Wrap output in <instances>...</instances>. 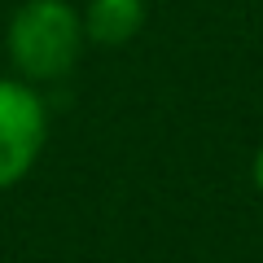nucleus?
<instances>
[{
    "label": "nucleus",
    "mask_w": 263,
    "mask_h": 263,
    "mask_svg": "<svg viewBox=\"0 0 263 263\" xmlns=\"http://www.w3.org/2000/svg\"><path fill=\"white\" fill-rule=\"evenodd\" d=\"M250 176H254V189L263 193V145H259V154H254V162H250Z\"/></svg>",
    "instance_id": "nucleus-4"
},
{
    "label": "nucleus",
    "mask_w": 263,
    "mask_h": 263,
    "mask_svg": "<svg viewBox=\"0 0 263 263\" xmlns=\"http://www.w3.org/2000/svg\"><path fill=\"white\" fill-rule=\"evenodd\" d=\"M79 18H84V40L123 48L145 27V0H88Z\"/></svg>",
    "instance_id": "nucleus-3"
},
{
    "label": "nucleus",
    "mask_w": 263,
    "mask_h": 263,
    "mask_svg": "<svg viewBox=\"0 0 263 263\" xmlns=\"http://www.w3.org/2000/svg\"><path fill=\"white\" fill-rule=\"evenodd\" d=\"M84 44V18L70 0H22L5 27V53L13 75L35 88L70 75Z\"/></svg>",
    "instance_id": "nucleus-1"
},
{
    "label": "nucleus",
    "mask_w": 263,
    "mask_h": 263,
    "mask_svg": "<svg viewBox=\"0 0 263 263\" xmlns=\"http://www.w3.org/2000/svg\"><path fill=\"white\" fill-rule=\"evenodd\" d=\"M48 141V105L35 84L0 75V193L18 189L35 171Z\"/></svg>",
    "instance_id": "nucleus-2"
}]
</instances>
